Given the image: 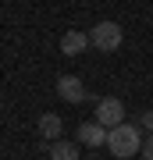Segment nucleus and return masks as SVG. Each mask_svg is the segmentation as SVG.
Masks as SVG:
<instances>
[{
	"mask_svg": "<svg viewBox=\"0 0 153 160\" xmlns=\"http://www.w3.org/2000/svg\"><path fill=\"white\" fill-rule=\"evenodd\" d=\"M79 142H85V146H107V128H100L96 121H82L79 125Z\"/></svg>",
	"mask_w": 153,
	"mask_h": 160,
	"instance_id": "obj_5",
	"label": "nucleus"
},
{
	"mask_svg": "<svg viewBox=\"0 0 153 160\" xmlns=\"http://www.w3.org/2000/svg\"><path fill=\"white\" fill-rule=\"evenodd\" d=\"M142 160H153V135L142 139Z\"/></svg>",
	"mask_w": 153,
	"mask_h": 160,
	"instance_id": "obj_10",
	"label": "nucleus"
},
{
	"mask_svg": "<svg viewBox=\"0 0 153 160\" xmlns=\"http://www.w3.org/2000/svg\"><path fill=\"white\" fill-rule=\"evenodd\" d=\"M139 125H142V128H146L150 135H153V110H142V114H139Z\"/></svg>",
	"mask_w": 153,
	"mask_h": 160,
	"instance_id": "obj_9",
	"label": "nucleus"
},
{
	"mask_svg": "<svg viewBox=\"0 0 153 160\" xmlns=\"http://www.w3.org/2000/svg\"><path fill=\"white\" fill-rule=\"evenodd\" d=\"M57 96L68 100V103H82L89 92H85L82 78H75V75H61V78H57Z\"/></svg>",
	"mask_w": 153,
	"mask_h": 160,
	"instance_id": "obj_4",
	"label": "nucleus"
},
{
	"mask_svg": "<svg viewBox=\"0 0 153 160\" xmlns=\"http://www.w3.org/2000/svg\"><path fill=\"white\" fill-rule=\"evenodd\" d=\"M89 46H96V50L110 53L121 46V25L118 22H96V29L89 32Z\"/></svg>",
	"mask_w": 153,
	"mask_h": 160,
	"instance_id": "obj_3",
	"label": "nucleus"
},
{
	"mask_svg": "<svg viewBox=\"0 0 153 160\" xmlns=\"http://www.w3.org/2000/svg\"><path fill=\"white\" fill-rule=\"evenodd\" d=\"M50 160H82L75 142H54L50 146Z\"/></svg>",
	"mask_w": 153,
	"mask_h": 160,
	"instance_id": "obj_8",
	"label": "nucleus"
},
{
	"mask_svg": "<svg viewBox=\"0 0 153 160\" xmlns=\"http://www.w3.org/2000/svg\"><path fill=\"white\" fill-rule=\"evenodd\" d=\"M96 125L107 128V132H114L118 125H125V103H121L118 96H103L96 103Z\"/></svg>",
	"mask_w": 153,
	"mask_h": 160,
	"instance_id": "obj_2",
	"label": "nucleus"
},
{
	"mask_svg": "<svg viewBox=\"0 0 153 160\" xmlns=\"http://www.w3.org/2000/svg\"><path fill=\"white\" fill-rule=\"evenodd\" d=\"M61 118L57 114H39V135L43 139H50V142H57V139H61Z\"/></svg>",
	"mask_w": 153,
	"mask_h": 160,
	"instance_id": "obj_7",
	"label": "nucleus"
},
{
	"mask_svg": "<svg viewBox=\"0 0 153 160\" xmlns=\"http://www.w3.org/2000/svg\"><path fill=\"white\" fill-rule=\"evenodd\" d=\"M107 149L118 160H128V157H135L142 153V135H139V125H118L114 132H107Z\"/></svg>",
	"mask_w": 153,
	"mask_h": 160,
	"instance_id": "obj_1",
	"label": "nucleus"
},
{
	"mask_svg": "<svg viewBox=\"0 0 153 160\" xmlns=\"http://www.w3.org/2000/svg\"><path fill=\"white\" fill-rule=\"evenodd\" d=\"M85 46H89V36H85V32H64V36H61V50L68 53V57L82 53Z\"/></svg>",
	"mask_w": 153,
	"mask_h": 160,
	"instance_id": "obj_6",
	"label": "nucleus"
}]
</instances>
